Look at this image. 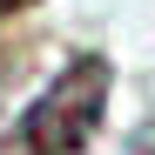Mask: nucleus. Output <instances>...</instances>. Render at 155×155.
<instances>
[{"instance_id":"obj_1","label":"nucleus","mask_w":155,"mask_h":155,"mask_svg":"<svg viewBox=\"0 0 155 155\" xmlns=\"http://www.w3.org/2000/svg\"><path fill=\"white\" fill-rule=\"evenodd\" d=\"M108 88H115L108 61L101 54H74L54 81L27 101V115L0 135V155H81L94 142L101 115H108Z\"/></svg>"}]
</instances>
